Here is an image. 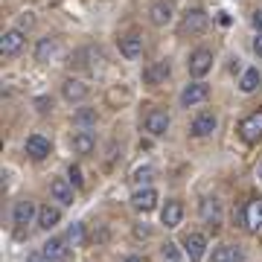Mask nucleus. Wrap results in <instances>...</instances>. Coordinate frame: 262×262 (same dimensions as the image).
<instances>
[{
  "instance_id": "nucleus-1",
  "label": "nucleus",
  "mask_w": 262,
  "mask_h": 262,
  "mask_svg": "<svg viewBox=\"0 0 262 262\" xmlns=\"http://www.w3.org/2000/svg\"><path fill=\"white\" fill-rule=\"evenodd\" d=\"M187 67H189V73L195 76V79H204L210 70H213V53L210 50H195L192 56H189V61H187Z\"/></svg>"
},
{
  "instance_id": "nucleus-2",
  "label": "nucleus",
  "mask_w": 262,
  "mask_h": 262,
  "mask_svg": "<svg viewBox=\"0 0 262 262\" xmlns=\"http://www.w3.org/2000/svg\"><path fill=\"white\" fill-rule=\"evenodd\" d=\"M210 27V15H207L204 9H187L184 12V20H181V29L184 32H204V29Z\"/></svg>"
},
{
  "instance_id": "nucleus-3",
  "label": "nucleus",
  "mask_w": 262,
  "mask_h": 262,
  "mask_svg": "<svg viewBox=\"0 0 262 262\" xmlns=\"http://www.w3.org/2000/svg\"><path fill=\"white\" fill-rule=\"evenodd\" d=\"M207 96H210V88L198 79V82H192V84L184 88V94H181V105H184V108H192V105L204 102Z\"/></svg>"
},
{
  "instance_id": "nucleus-4",
  "label": "nucleus",
  "mask_w": 262,
  "mask_h": 262,
  "mask_svg": "<svg viewBox=\"0 0 262 262\" xmlns=\"http://www.w3.org/2000/svg\"><path fill=\"white\" fill-rule=\"evenodd\" d=\"M131 207L140 210V213H151V210L158 207V189H151V187L137 189V192L131 195Z\"/></svg>"
},
{
  "instance_id": "nucleus-5",
  "label": "nucleus",
  "mask_w": 262,
  "mask_h": 262,
  "mask_svg": "<svg viewBox=\"0 0 262 262\" xmlns=\"http://www.w3.org/2000/svg\"><path fill=\"white\" fill-rule=\"evenodd\" d=\"M239 134H242L248 143H256L262 137V111H253L251 117H245L242 125H239Z\"/></svg>"
},
{
  "instance_id": "nucleus-6",
  "label": "nucleus",
  "mask_w": 262,
  "mask_h": 262,
  "mask_svg": "<svg viewBox=\"0 0 262 262\" xmlns=\"http://www.w3.org/2000/svg\"><path fill=\"white\" fill-rule=\"evenodd\" d=\"M41 253L47 256L50 262H67L70 259V248H67L64 239H50V242H44V248H41Z\"/></svg>"
},
{
  "instance_id": "nucleus-7",
  "label": "nucleus",
  "mask_w": 262,
  "mask_h": 262,
  "mask_svg": "<svg viewBox=\"0 0 262 262\" xmlns=\"http://www.w3.org/2000/svg\"><path fill=\"white\" fill-rule=\"evenodd\" d=\"M245 227L253 230V233L262 230V198H251L245 204Z\"/></svg>"
},
{
  "instance_id": "nucleus-8",
  "label": "nucleus",
  "mask_w": 262,
  "mask_h": 262,
  "mask_svg": "<svg viewBox=\"0 0 262 262\" xmlns=\"http://www.w3.org/2000/svg\"><path fill=\"white\" fill-rule=\"evenodd\" d=\"M146 131H149V134H155V137L166 134V131H169V114L160 111V108H151L149 117H146Z\"/></svg>"
},
{
  "instance_id": "nucleus-9",
  "label": "nucleus",
  "mask_w": 262,
  "mask_h": 262,
  "mask_svg": "<svg viewBox=\"0 0 262 262\" xmlns=\"http://www.w3.org/2000/svg\"><path fill=\"white\" fill-rule=\"evenodd\" d=\"M184 251H187L189 262L204 259V251H207V239H204V233H189L187 239H184Z\"/></svg>"
},
{
  "instance_id": "nucleus-10",
  "label": "nucleus",
  "mask_w": 262,
  "mask_h": 262,
  "mask_svg": "<svg viewBox=\"0 0 262 262\" xmlns=\"http://www.w3.org/2000/svg\"><path fill=\"white\" fill-rule=\"evenodd\" d=\"M27 155L32 160H44L50 155V140L44 134H29L27 137Z\"/></svg>"
},
{
  "instance_id": "nucleus-11",
  "label": "nucleus",
  "mask_w": 262,
  "mask_h": 262,
  "mask_svg": "<svg viewBox=\"0 0 262 262\" xmlns=\"http://www.w3.org/2000/svg\"><path fill=\"white\" fill-rule=\"evenodd\" d=\"M215 125H219V120H215V114L204 111V114H198L195 120H192V137H207V134H213Z\"/></svg>"
},
{
  "instance_id": "nucleus-12",
  "label": "nucleus",
  "mask_w": 262,
  "mask_h": 262,
  "mask_svg": "<svg viewBox=\"0 0 262 262\" xmlns=\"http://www.w3.org/2000/svg\"><path fill=\"white\" fill-rule=\"evenodd\" d=\"M20 47H24V32L20 29L3 32V38H0V53L3 56H15V53H20Z\"/></svg>"
},
{
  "instance_id": "nucleus-13",
  "label": "nucleus",
  "mask_w": 262,
  "mask_h": 262,
  "mask_svg": "<svg viewBox=\"0 0 262 262\" xmlns=\"http://www.w3.org/2000/svg\"><path fill=\"white\" fill-rule=\"evenodd\" d=\"M38 215L35 204L32 201H18L15 204V213H12V219H15V225H18V230H24L27 225H32V219Z\"/></svg>"
},
{
  "instance_id": "nucleus-14",
  "label": "nucleus",
  "mask_w": 262,
  "mask_h": 262,
  "mask_svg": "<svg viewBox=\"0 0 262 262\" xmlns=\"http://www.w3.org/2000/svg\"><path fill=\"white\" fill-rule=\"evenodd\" d=\"M61 96H64L67 102H82L84 96H88V84L82 79H67L61 84Z\"/></svg>"
},
{
  "instance_id": "nucleus-15",
  "label": "nucleus",
  "mask_w": 262,
  "mask_h": 262,
  "mask_svg": "<svg viewBox=\"0 0 262 262\" xmlns=\"http://www.w3.org/2000/svg\"><path fill=\"white\" fill-rule=\"evenodd\" d=\"M149 18L155 27H166L169 20H172V3H166V0H155L149 9Z\"/></svg>"
},
{
  "instance_id": "nucleus-16",
  "label": "nucleus",
  "mask_w": 262,
  "mask_h": 262,
  "mask_svg": "<svg viewBox=\"0 0 262 262\" xmlns=\"http://www.w3.org/2000/svg\"><path fill=\"white\" fill-rule=\"evenodd\" d=\"M181 219H184V204H181V201H166L163 213H160V222L166 227H178Z\"/></svg>"
},
{
  "instance_id": "nucleus-17",
  "label": "nucleus",
  "mask_w": 262,
  "mask_h": 262,
  "mask_svg": "<svg viewBox=\"0 0 262 262\" xmlns=\"http://www.w3.org/2000/svg\"><path fill=\"white\" fill-rule=\"evenodd\" d=\"M169 73H172L169 61H155V64L149 67V70H143V82H149V84H160L163 79H169Z\"/></svg>"
},
{
  "instance_id": "nucleus-18",
  "label": "nucleus",
  "mask_w": 262,
  "mask_h": 262,
  "mask_svg": "<svg viewBox=\"0 0 262 262\" xmlns=\"http://www.w3.org/2000/svg\"><path fill=\"white\" fill-rule=\"evenodd\" d=\"M50 192H53V198L61 201V204H73V184H70V181L56 178L53 184H50Z\"/></svg>"
},
{
  "instance_id": "nucleus-19",
  "label": "nucleus",
  "mask_w": 262,
  "mask_h": 262,
  "mask_svg": "<svg viewBox=\"0 0 262 262\" xmlns=\"http://www.w3.org/2000/svg\"><path fill=\"white\" fill-rule=\"evenodd\" d=\"M120 53L125 58H140L143 56V38L140 35H125L120 38Z\"/></svg>"
},
{
  "instance_id": "nucleus-20",
  "label": "nucleus",
  "mask_w": 262,
  "mask_h": 262,
  "mask_svg": "<svg viewBox=\"0 0 262 262\" xmlns=\"http://www.w3.org/2000/svg\"><path fill=\"white\" fill-rule=\"evenodd\" d=\"M58 222H61V213H58L56 207H50V204L38 207V227H41V230H50V227H56Z\"/></svg>"
},
{
  "instance_id": "nucleus-21",
  "label": "nucleus",
  "mask_w": 262,
  "mask_h": 262,
  "mask_svg": "<svg viewBox=\"0 0 262 262\" xmlns=\"http://www.w3.org/2000/svg\"><path fill=\"white\" fill-rule=\"evenodd\" d=\"M94 146H96L94 131H79V134H73V151H79V155H91Z\"/></svg>"
},
{
  "instance_id": "nucleus-22",
  "label": "nucleus",
  "mask_w": 262,
  "mask_h": 262,
  "mask_svg": "<svg viewBox=\"0 0 262 262\" xmlns=\"http://www.w3.org/2000/svg\"><path fill=\"white\" fill-rule=\"evenodd\" d=\"M242 251L239 248H233V245H219L213 251V262H242Z\"/></svg>"
},
{
  "instance_id": "nucleus-23",
  "label": "nucleus",
  "mask_w": 262,
  "mask_h": 262,
  "mask_svg": "<svg viewBox=\"0 0 262 262\" xmlns=\"http://www.w3.org/2000/svg\"><path fill=\"white\" fill-rule=\"evenodd\" d=\"M259 82H262L259 70H256V67H251V70H245V76H242V82H239V88H242V94H253V91L259 88Z\"/></svg>"
},
{
  "instance_id": "nucleus-24",
  "label": "nucleus",
  "mask_w": 262,
  "mask_h": 262,
  "mask_svg": "<svg viewBox=\"0 0 262 262\" xmlns=\"http://www.w3.org/2000/svg\"><path fill=\"white\" fill-rule=\"evenodd\" d=\"M53 53H56V38H41L35 47V61H50Z\"/></svg>"
},
{
  "instance_id": "nucleus-25",
  "label": "nucleus",
  "mask_w": 262,
  "mask_h": 262,
  "mask_svg": "<svg viewBox=\"0 0 262 262\" xmlns=\"http://www.w3.org/2000/svg\"><path fill=\"white\" fill-rule=\"evenodd\" d=\"M201 213H204L207 222L219 225V204H215V198H204V201H201Z\"/></svg>"
},
{
  "instance_id": "nucleus-26",
  "label": "nucleus",
  "mask_w": 262,
  "mask_h": 262,
  "mask_svg": "<svg viewBox=\"0 0 262 262\" xmlns=\"http://www.w3.org/2000/svg\"><path fill=\"white\" fill-rule=\"evenodd\" d=\"M73 120L79 122V125H96V111L94 108H79Z\"/></svg>"
},
{
  "instance_id": "nucleus-27",
  "label": "nucleus",
  "mask_w": 262,
  "mask_h": 262,
  "mask_svg": "<svg viewBox=\"0 0 262 262\" xmlns=\"http://www.w3.org/2000/svg\"><path fill=\"white\" fill-rule=\"evenodd\" d=\"M67 242L73 245V248H79V245L84 242V227H82V225H73V227H70V233H67Z\"/></svg>"
},
{
  "instance_id": "nucleus-28",
  "label": "nucleus",
  "mask_w": 262,
  "mask_h": 262,
  "mask_svg": "<svg viewBox=\"0 0 262 262\" xmlns=\"http://www.w3.org/2000/svg\"><path fill=\"white\" fill-rule=\"evenodd\" d=\"M151 175H155V169L143 166V169H137V172H134V181H137V184H146V181H151Z\"/></svg>"
},
{
  "instance_id": "nucleus-29",
  "label": "nucleus",
  "mask_w": 262,
  "mask_h": 262,
  "mask_svg": "<svg viewBox=\"0 0 262 262\" xmlns=\"http://www.w3.org/2000/svg\"><path fill=\"white\" fill-rule=\"evenodd\" d=\"M67 175H70V184H73V187H82V184H84L82 169H79V166H70V172H67Z\"/></svg>"
},
{
  "instance_id": "nucleus-30",
  "label": "nucleus",
  "mask_w": 262,
  "mask_h": 262,
  "mask_svg": "<svg viewBox=\"0 0 262 262\" xmlns=\"http://www.w3.org/2000/svg\"><path fill=\"white\" fill-rule=\"evenodd\" d=\"M163 256H166L169 262H178V245H163Z\"/></svg>"
},
{
  "instance_id": "nucleus-31",
  "label": "nucleus",
  "mask_w": 262,
  "mask_h": 262,
  "mask_svg": "<svg viewBox=\"0 0 262 262\" xmlns=\"http://www.w3.org/2000/svg\"><path fill=\"white\" fill-rule=\"evenodd\" d=\"M251 24H253V27H256V29H259V32H262V9H256V12H253Z\"/></svg>"
},
{
  "instance_id": "nucleus-32",
  "label": "nucleus",
  "mask_w": 262,
  "mask_h": 262,
  "mask_svg": "<svg viewBox=\"0 0 262 262\" xmlns=\"http://www.w3.org/2000/svg\"><path fill=\"white\" fill-rule=\"evenodd\" d=\"M253 53H256V56L262 58V32H259L256 38H253Z\"/></svg>"
},
{
  "instance_id": "nucleus-33",
  "label": "nucleus",
  "mask_w": 262,
  "mask_h": 262,
  "mask_svg": "<svg viewBox=\"0 0 262 262\" xmlns=\"http://www.w3.org/2000/svg\"><path fill=\"white\" fill-rule=\"evenodd\" d=\"M29 262H50V259L41 251H35V253H29Z\"/></svg>"
},
{
  "instance_id": "nucleus-34",
  "label": "nucleus",
  "mask_w": 262,
  "mask_h": 262,
  "mask_svg": "<svg viewBox=\"0 0 262 262\" xmlns=\"http://www.w3.org/2000/svg\"><path fill=\"white\" fill-rule=\"evenodd\" d=\"M125 262H143V259H140V256H128Z\"/></svg>"
},
{
  "instance_id": "nucleus-35",
  "label": "nucleus",
  "mask_w": 262,
  "mask_h": 262,
  "mask_svg": "<svg viewBox=\"0 0 262 262\" xmlns=\"http://www.w3.org/2000/svg\"><path fill=\"white\" fill-rule=\"evenodd\" d=\"M256 178L262 181V163H259V166H256Z\"/></svg>"
}]
</instances>
